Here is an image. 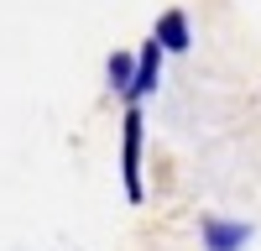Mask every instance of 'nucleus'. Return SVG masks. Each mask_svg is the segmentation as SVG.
<instances>
[{"label": "nucleus", "instance_id": "3", "mask_svg": "<svg viewBox=\"0 0 261 251\" xmlns=\"http://www.w3.org/2000/svg\"><path fill=\"white\" fill-rule=\"evenodd\" d=\"M251 230L246 225H225V220H204V246L209 251H235V246H246Z\"/></svg>", "mask_w": 261, "mask_h": 251}, {"label": "nucleus", "instance_id": "2", "mask_svg": "<svg viewBox=\"0 0 261 251\" xmlns=\"http://www.w3.org/2000/svg\"><path fill=\"white\" fill-rule=\"evenodd\" d=\"M157 68H162V47H157V37L141 47V63H136V73H130V89H125V99H141L151 84H157Z\"/></svg>", "mask_w": 261, "mask_h": 251}, {"label": "nucleus", "instance_id": "1", "mask_svg": "<svg viewBox=\"0 0 261 251\" xmlns=\"http://www.w3.org/2000/svg\"><path fill=\"white\" fill-rule=\"evenodd\" d=\"M120 173H125V194L141 199V115L125 110V152H120Z\"/></svg>", "mask_w": 261, "mask_h": 251}, {"label": "nucleus", "instance_id": "4", "mask_svg": "<svg viewBox=\"0 0 261 251\" xmlns=\"http://www.w3.org/2000/svg\"><path fill=\"white\" fill-rule=\"evenodd\" d=\"M157 47H172V53H183V47H188L183 11H167V16H162V27H157Z\"/></svg>", "mask_w": 261, "mask_h": 251}, {"label": "nucleus", "instance_id": "5", "mask_svg": "<svg viewBox=\"0 0 261 251\" xmlns=\"http://www.w3.org/2000/svg\"><path fill=\"white\" fill-rule=\"evenodd\" d=\"M110 84L130 89V58H125V53H115V58H110Z\"/></svg>", "mask_w": 261, "mask_h": 251}]
</instances>
